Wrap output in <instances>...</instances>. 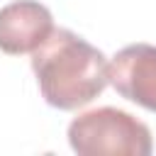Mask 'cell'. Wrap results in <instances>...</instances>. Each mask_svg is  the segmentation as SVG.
<instances>
[{
    "label": "cell",
    "instance_id": "6da1fadb",
    "mask_svg": "<svg viewBox=\"0 0 156 156\" xmlns=\"http://www.w3.org/2000/svg\"><path fill=\"white\" fill-rule=\"evenodd\" d=\"M32 71L41 98L66 112L93 102L107 88L105 54L66 27H54L32 51Z\"/></svg>",
    "mask_w": 156,
    "mask_h": 156
},
{
    "label": "cell",
    "instance_id": "7a4b0ae2",
    "mask_svg": "<svg viewBox=\"0 0 156 156\" xmlns=\"http://www.w3.org/2000/svg\"><path fill=\"white\" fill-rule=\"evenodd\" d=\"M68 144L78 156H149V127L117 107H98L68 124Z\"/></svg>",
    "mask_w": 156,
    "mask_h": 156
},
{
    "label": "cell",
    "instance_id": "3957f363",
    "mask_svg": "<svg viewBox=\"0 0 156 156\" xmlns=\"http://www.w3.org/2000/svg\"><path fill=\"white\" fill-rule=\"evenodd\" d=\"M107 83L129 102L156 112V46L129 44L107 63Z\"/></svg>",
    "mask_w": 156,
    "mask_h": 156
},
{
    "label": "cell",
    "instance_id": "277c9868",
    "mask_svg": "<svg viewBox=\"0 0 156 156\" xmlns=\"http://www.w3.org/2000/svg\"><path fill=\"white\" fill-rule=\"evenodd\" d=\"M54 29V17L37 0H15L0 7V51L32 54Z\"/></svg>",
    "mask_w": 156,
    "mask_h": 156
}]
</instances>
